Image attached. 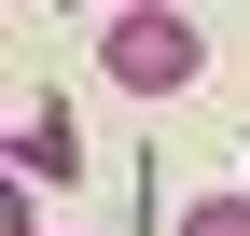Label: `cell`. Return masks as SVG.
I'll list each match as a JSON object with an SVG mask.
<instances>
[{
  "label": "cell",
  "instance_id": "1",
  "mask_svg": "<svg viewBox=\"0 0 250 236\" xmlns=\"http://www.w3.org/2000/svg\"><path fill=\"white\" fill-rule=\"evenodd\" d=\"M195 14H167V0H139V14H111L98 28V70L125 83V98H181V83H195Z\"/></svg>",
  "mask_w": 250,
  "mask_h": 236
},
{
  "label": "cell",
  "instance_id": "3",
  "mask_svg": "<svg viewBox=\"0 0 250 236\" xmlns=\"http://www.w3.org/2000/svg\"><path fill=\"white\" fill-rule=\"evenodd\" d=\"M181 236H250V195H195V209H181Z\"/></svg>",
  "mask_w": 250,
  "mask_h": 236
},
{
  "label": "cell",
  "instance_id": "2",
  "mask_svg": "<svg viewBox=\"0 0 250 236\" xmlns=\"http://www.w3.org/2000/svg\"><path fill=\"white\" fill-rule=\"evenodd\" d=\"M70 167H83V125H70L56 98H28V111H14V181H70Z\"/></svg>",
  "mask_w": 250,
  "mask_h": 236
}]
</instances>
